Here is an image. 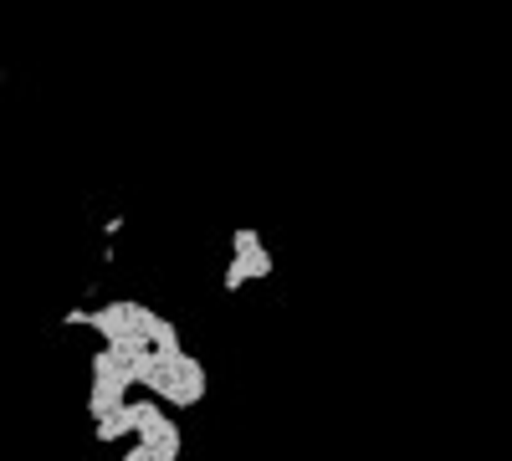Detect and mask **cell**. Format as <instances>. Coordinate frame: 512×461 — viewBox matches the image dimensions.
<instances>
[{"label":"cell","instance_id":"obj_1","mask_svg":"<svg viewBox=\"0 0 512 461\" xmlns=\"http://www.w3.org/2000/svg\"><path fill=\"white\" fill-rule=\"evenodd\" d=\"M277 272V262H272V251H267V241H262V231L256 226H236L231 231V257H226V292H241L246 282H267Z\"/></svg>","mask_w":512,"mask_h":461},{"label":"cell","instance_id":"obj_2","mask_svg":"<svg viewBox=\"0 0 512 461\" xmlns=\"http://www.w3.org/2000/svg\"><path fill=\"white\" fill-rule=\"evenodd\" d=\"M0 82H6V67H0Z\"/></svg>","mask_w":512,"mask_h":461}]
</instances>
